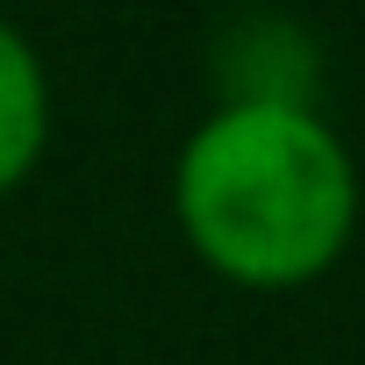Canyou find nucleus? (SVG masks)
I'll list each match as a JSON object with an SVG mask.
<instances>
[{
  "label": "nucleus",
  "instance_id": "1",
  "mask_svg": "<svg viewBox=\"0 0 365 365\" xmlns=\"http://www.w3.org/2000/svg\"><path fill=\"white\" fill-rule=\"evenodd\" d=\"M172 222L230 287H308L358 237V158L322 108H208L172 158Z\"/></svg>",
  "mask_w": 365,
  "mask_h": 365
},
{
  "label": "nucleus",
  "instance_id": "2",
  "mask_svg": "<svg viewBox=\"0 0 365 365\" xmlns=\"http://www.w3.org/2000/svg\"><path fill=\"white\" fill-rule=\"evenodd\" d=\"M215 108H315L322 43L294 15H230L208 36Z\"/></svg>",
  "mask_w": 365,
  "mask_h": 365
},
{
  "label": "nucleus",
  "instance_id": "3",
  "mask_svg": "<svg viewBox=\"0 0 365 365\" xmlns=\"http://www.w3.org/2000/svg\"><path fill=\"white\" fill-rule=\"evenodd\" d=\"M51 143V72L36 43L0 15V194H15Z\"/></svg>",
  "mask_w": 365,
  "mask_h": 365
}]
</instances>
